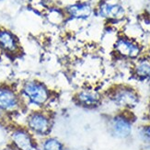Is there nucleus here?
Segmentation results:
<instances>
[{"label": "nucleus", "instance_id": "nucleus-15", "mask_svg": "<svg viewBox=\"0 0 150 150\" xmlns=\"http://www.w3.org/2000/svg\"><path fill=\"white\" fill-rule=\"evenodd\" d=\"M5 114H6V113H5L4 112H2V110H0V120L3 119V117H4Z\"/></svg>", "mask_w": 150, "mask_h": 150}, {"label": "nucleus", "instance_id": "nucleus-7", "mask_svg": "<svg viewBox=\"0 0 150 150\" xmlns=\"http://www.w3.org/2000/svg\"><path fill=\"white\" fill-rule=\"evenodd\" d=\"M110 130L116 137L125 138L132 132V125L126 117L118 115L110 122Z\"/></svg>", "mask_w": 150, "mask_h": 150}, {"label": "nucleus", "instance_id": "nucleus-2", "mask_svg": "<svg viewBox=\"0 0 150 150\" xmlns=\"http://www.w3.org/2000/svg\"><path fill=\"white\" fill-rule=\"evenodd\" d=\"M52 127L53 119L48 112L44 110H33L26 118V128L32 134V135L38 137H47Z\"/></svg>", "mask_w": 150, "mask_h": 150}, {"label": "nucleus", "instance_id": "nucleus-3", "mask_svg": "<svg viewBox=\"0 0 150 150\" xmlns=\"http://www.w3.org/2000/svg\"><path fill=\"white\" fill-rule=\"evenodd\" d=\"M23 107L21 95L12 86H0V110L5 113L17 112Z\"/></svg>", "mask_w": 150, "mask_h": 150}, {"label": "nucleus", "instance_id": "nucleus-8", "mask_svg": "<svg viewBox=\"0 0 150 150\" xmlns=\"http://www.w3.org/2000/svg\"><path fill=\"white\" fill-rule=\"evenodd\" d=\"M115 49L121 55L129 58L137 57L141 51L137 44L129 40H126V39H120V40L117 41Z\"/></svg>", "mask_w": 150, "mask_h": 150}, {"label": "nucleus", "instance_id": "nucleus-1", "mask_svg": "<svg viewBox=\"0 0 150 150\" xmlns=\"http://www.w3.org/2000/svg\"><path fill=\"white\" fill-rule=\"evenodd\" d=\"M23 105L35 107V110H40L47 105L51 99V91L49 88L39 80H27L23 83L19 91Z\"/></svg>", "mask_w": 150, "mask_h": 150}, {"label": "nucleus", "instance_id": "nucleus-11", "mask_svg": "<svg viewBox=\"0 0 150 150\" xmlns=\"http://www.w3.org/2000/svg\"><path fill=\"white\" fill-rule=\"evenodd\" d=\"M67 11L72 16L76 18H87L91 14V8L88 4H75L70 6L67 8Z\"/></svg>", "mask_w": 150, "mask_h": 150}, {"label": "nucleus", "instance_id": "nucleus-4", "mask_svg": "<svg viewBox=\"0 0 150 150\" xmlns=\"http://www.w3.org/2000/svg\"><path fill=\"white\" fill-rule=\"evenodd\" d=\"M11 144L17 150H33L36 146L35 137L26 127H17L10 134Z\"/></svg>", "mask_w": 150, "mask_h": 150}, {"label": "nucleus", "instance_id": "nucleus-6", "mask_svg": "<svg viewBox=\"0 0 150 150\" xmlns=\"http://www.w3.org/2000/svg\"><path fill=\"white\" fill-rule=\"evenodd\" d=\"M76 101L80 106L86 108L97 107L100 103L101 97L98 91L91 88H84L79 90L76 94Z\"/></svg>", "mask_w": 150, "mask_h": 150}, {"label": "nucleus", "instance_id": "nucleus-5", "mask_svg": "<svg viewBox=\"0 0 150 150\" xmlns=\"http://www.w3.org/2000/svg\"><path fill=\"white\" fill-rule=\"evenodd\" d=\"M112 100L115 104L122 108H134L137 105L139 98L135 91L128 87L116 88L112 94Z\"/></svg>", "mask_w": 150, "mask_h": 150}, {"label": "nucleus", "instance_id": "nucleus-14", "mask_svg": "<svg viewBox=\"0 0 150 150\" xmlns=\"http://www.w3.org/2000/svg\"><path fill=\"white\" fill-rule=\"evenodd\" d=\"M139 135L143 141L150 144V125L143 126L139 130Z\"/></svg>", "mask_w": 150, "mask_h": 150}, {"label": "nucleus", "instance_id": "nucleus-10", "mask_svg": "<svg viewBox=\"0 0 150 150\" xmlns=\"http://www.w3.org/2000/svg\"><path fill=\"white\" fill-rule=\"evenodd\" d=\"M123 8L119 5L112 4H104L100 6V15L104 18H117L123 15Z\"/></svg>", "mask_w": 150, "mask_h": 150}, {"label": "nucleus", "instance_id": "nucleus-9", "mask_svg": "<svg viewBox=\"0 0 150 150\" xmlns=\"http://www.w3.org/2000/svg\"><path fill=\"white\" fill-rule=\"evenodd\" d=\"M0 47L8 53H15L18 50V42L15 36L10 31L0 30Z\"/></svg>", "mask_w": 150, "mask_h": 150}, {"label": "nucleus", "instance_id": "nucleus-13", "mask_svg": "<svg viewBox=\"0 0 150 150\" xmlns=\"http://www.w3.org/2000/svg\"><path fill=\"white\" fill-rule=\"evenodd\" d=\"M135 75L139 78H150V61L147 59H142L136 64L134 68Z\"/></svg>", "mask_w": 150, "mask_h": 150}, {"label": "nucleus", "instance_id": "nucleus-12", "mask_svg": "<svg viewBox=\"0 0 150 150\" xmlns=\"http://www.w3.org/2000/svg\"><path fill=\"white\" fill-rule=\"evenodd\" d=\"M42 150H64L63 143L56 137H44L41 144Z\"/></svg>", "mask_w": 150, "mask_h": 150}]
</instances>
